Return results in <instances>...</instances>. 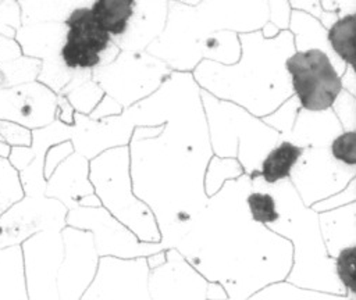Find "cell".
<instances>
[{"label":"cell","mask_w":356,"mask_h":300,"mask_svg":"<svg viewBox=\"0 0 356 300\" xmlns=\"http://www.w3.org/2000/svg\"><path fill=\"white\" fill-rule=\"evenodd\" d=\"M241 57L224 65L202 60L192 71L200 89L220 100L232 101L263 118L292 96L285 61L295 53L293 35L286 29L264 39L260 31L238 33Z\"/></svg>","instance_id":"cell-1"},{"label":"cell","mask_w":356,"mask_h":300,"mask_svg":"<svg viewBox=\"0 0 356 300\" xmlns=\"http://www.w3.org/2000/svg\"><path fill=\"white\" fill-rule=\"evenodd\" d=\"M267 18V0H202L196 6L168 1L165 28L145 51L172 71L192 72L202 61L200 47L209 35L260 31Z\"/></svg>","instance_id":"cell-2"},{"label":"cell","mask_w":356,"mask_h":300,"mask_svg":"<svg viewBox=\"0 0 356 300\" xmlns=\"http://www.w3.org/2000/svg\"><path fill=\"white\" fill-rule=\"evenodd\" d=\"M200 100L213 154L236 158L248 175L259 171L264 156L278 143L280 133L241 106L203 89Z\"/></svg>","instance_id":"cell-3"},{"label":"cell","mask_w":356,"mask_h":300,"mask_svg":"<svg viewBox=\"0 0 356 300\" xmlns=\"http://www.w3.org/2000/svg\"><path fill=\"white\" fill-rule=\"evenodd\" d=\"M171 71L146 51L121 50L111 62L93 68L92 79L125 110L154 93Z\"/></svg>","instance_id":"cell-4"},{"label":"cell","mask_w":356,"mask_h":300,"mask_svg":"<svg viewBox=\"0 0 356 300\" xmlns=\"http://www.w3.org/2000/svg\"><path fill=\"white\" fill-rule=\"evenodd\" d=\"M129 147L107 149L89 160V181L95 194L113 215L118 218L143 219L152 210L132 190Z\"/></svg>","instance_id":"cell-5"},{"label":"cell","mask_w":356,"mask_h":300,"mask_svg":"<svg viewBox=\"0 0 356 300\" xmlns=\"http://www.w3.org/2000/svg\"><path fill=\"white\" fill-rule=\"evenodd\" d=\"M292 94L300 108L323 111L331 108L342 90L341 79L330 58L320 50L295 51L285 61Z\"/></svg>","instance_id":"cell-6"},{"label":"cell","mask_w":356,"mask_h":300,"mask_svg":"<svg viewBox=\"0 0 356 300\" xmlns=\"http://www.w3.org/2000/svg\"><path fill=\"white\" fill-rule=\"evenodd\" d=\"M356 174V167L335 161L328 147H307L293 167L289 181L306 206L342 190Z\"/></svg>","instance_id":"cell-7"},{"label":"cell","mask_w":356,"mask_h":300,"mask_svg":"<svg viewBox=\"0 0 356 300\" xmlns=\"http://www.w3.org/2000/svg\"><path fill=\"white\" fill-rule=\"evenodd\" d=\"M65 31L64 22H35L21 25L14 36L24 56L40 60L36 81L54 93H60L75 72L68 69L60 58Z\"/></svg>","instance_id":"cell-8"},{"label":"cell","mask_w":356,"mask_h":300,"mask_svg":"<svg viewBox=\"0 0 356 300\" xmlns=\"http://www.w3.org/2000/svg\"><path fill=\"white\" fill-rule=\"evenodd\" d=\"M68 208L47 196H24L0 215V249L21 244L42 231H61Z\"/></svg>","instance_id":"cell-9"},{"label":"cell","mask_w":356,"mask_h":300,"mask_svg":"<svg viewBox=\"0 0 356 300\" xmlns=\"http://www.w3.org/2000/svg\"><path fill=\"white\" fill-rule=\"evenodd\" d=\"M65 38L60 50L63 64L71 69H93L100 65L102 53L111 36L97 24L90 7H78L64 19Z\"/></svg>","instance_id":"cell-10"},{"label":"cell","mask_w":356,"mask_h":300,"mask_svg":"<svg viewBox=\"0 0 356 300\" xmlns=\"http://www.w3.org/2000/svg\"><path fill=\"white\" fill-rule=\"evenodd\" d=\"M56 112L57 93L38 81L0 90V119L33 131L51 124Z\"/></svg>","instance_id":"cell-11"},{"label":"cell","mask_w":356,"mask_h":300,"mask_svg":"<svg viewBox=\"0 0 356 300\" xmlns=\"http://www.w3.org/2000/svg\"><path fill=\"white\" fill-rule=\"evenodd\" d=\"M168 14L167 0H135L125 32L111 39L120 50L145 51L164 31Z\"/></svg>","instance_id":"cell-12"},{"label":"cell","mask_w":356,"mask_h":300,"mask_svg":"<svg viewBox=\"0 0 356 300\" xmlns=\"http://www.w3.org/2000/svg\"><path fill=\"white\" fill-rule=\"evenodd\" d=\"M93 193L89 160L75 151L65 157L46 179L44 196L57 199L70 210L81 206L83 199Z\"/></svg>","instance_id":"cell-13"},{"label":"cell","mask_w":356,"mask_h":300,"mask_svg":"<svg viewBox=\"0 0 356 300\" xmlns=\"http://www.w3.org/2000/svg\"><path fill=\"white\" fill-rule=\"evenodd\" d=\"M341 132H343V129L331 108L323 111H307L300 108L291 133L285 140L303 149L328 147L331 140Z\"/></svg>","instance_id":"cell-14"},{"label":"cell","mask_w":356,"mask_h":300,"mask_svg":"<svg viewBox=\"0 0 356 300\" xmlns=\"http://www.w3.org/2000/svg\"><path fill=\"white\" fill-rule=\"evenodd\" d=\"M288 31L293 35L295 51L320 50L330 58L337 74L339 76L342 75L346 64L332 51L327 39V29L316 17L303 11L292 10Z\"/></svg>","instance_id":"cell-15"},{"label":"cell","mask_w":356,"mask_h":300,"mask_svg":"<svg viewBox=\"0 0 356 300\" xmlns=\"http://www.w3.org/2000/svg\"><path fill=\"white\" fill-rule=\"evenodd\" d=\"M40 60L24 56L15 39L0 35V90L36 81Z\"/></svg>","instance_id":"cell-16"},{"label":"cell","mask_w":356,"mask_h":300,"mask_svg":"<svg viewBox=\"0 0 356 300\" xmlns=\"http://www.w3.org/2000/svg\"><path fill=\"white\" fill-rule=\"evenodd\" d=\"M303 150V147L289 140H278V143L270 149L261 160L259 178L267 185L289 179V175L300 158Z\"/></svg>","instance_id":"cell-17"},{"label":"cell","mask_w":356,"mask_h":300,"mask_svg":"<svg viewBox=\"0 0 356 300\" xmlns=\"http://www.w3.org/2000/svg\"><path fill=\"white\" fill-rule=\"evenodd\" d=\"M95 0H17L22 25L35 22H64L78 7H90Z\"/></svg>","instance_id":"cell-18"},{"label":"cell","mask_w":356,"mask_h":300,"mask_svg":"<svg viewBox=\"0 0 356 300\" xmlns=\"http://www.w3.org/2000/svg\"><path fill=\"white\" fill-rule=\"evenodd\" d=\"M60 94L70 101L76 112L89 115L104 96V92L99 83L92 79V69H76Z\"/></svg>","instance_id":"cell-19"},{"label":"cell","mask_w":356,"mask_h":300,"mask_svg":"<svg viewBox=\"0 0 356 300\" xmlns=\"http://www.w3.org/2000/svg\"><path fill=\"white\" fill-rule=\"evenodd\" d=\"M135 0H95L90 6L97 24L111 36H121L134 12Z\"/></svg>","instance_id":"cell-20"},{"label":"cell","mask_w":356,"mask_h":300,"mask_svg":"<svg viewBox=\"0 0 356 300\" xmlns=\"http://www.w3.org/2000/svg\"><path fill=\"white\" fill-rule=\"evenodd\" d=\"M327 39L332 51L346 65L356 68V14L338 18L327 29Z\"/></svg>","instance_id":"cell-21"},{"label":"cell","mask_w":356,"mask_h":300,"mask_svg":"<svg viewBox=\"0 0 356 300\" xmlns=\"http://www.w3.org/2000/svg\"><path fill=\"white\" fill-rule=\"evenodd\" d=\"M202 60L231 65L241 57V43L234 31H217L209 35L200 47Z\"/></svg>","instance_id":"cell-22"},{"label":"cell","mask_w":356,"mask_h":300,"mask_svg":"<svg viewBox=\"0 0 356 300\" xmlns=\"http://www.w3.org/2000/svg\"><path fill=\"white\" fill-rule=\"evenodd\" d=\"M245 174L239 161L234 157H218L213 154L206 165L203 188L207 197L217 193L227 181L236 179Z\"/></svg>","instance_id":"cell-23"},{"label":"cell","mask_w":356,"mask_h":300,"mask_svg":"<svg viewBox=\"0 0 356 300\" xmlns=\"http://www.w3.org/2000/svg\"><path fill=\"white\" fill-rule=\"evenodd\" d=\"M250 218L261 225H270L281 218L274 196L266 190H250L245 197Z\"/></svg>","instance_id":"cell-24"},{"label":"cell","mask_w":356,"mask_h":300,"mask_svg":"<svg viewBox=\"0 0 356 300\" xmlns=\"http://www.w3.org/2000/svg\"><path fill=\"white\" fill-rule=\"evenodd\" d=\"M24 196L18 171L10 164L8 158L0 157V215Z\"/></svg>","instance_id":"cell-25"},{"label":"cell","mask_w":356,"mask_h":300,"mask_svg":"<svg viewBox=\"0 0 356 300\" xmlns=\"http://www.w3.org/2000/svg\"><path fill=\"white\" fill-rule=\"evenodd\" d=\"M299 110V101L292 94L284 103H281L273 112L263 117L261 121L280 133V140H285L286 136L291 133Z\"/></svg>","instance_id":"cell-26"},{"label":"cell","mask_w":356,"mask_h":300,"mask_svg":"<svg viewBox=\"0 0 356 300\" xmlns=\"http://www.w3.org/2000/svg\"><path fill=\"white\" fill-rule=\"evenodd\" d=\"M328 151L331 157L348 167H356V131H343L335 136Z\"/></svg>","instance_id":"cell-27"},{"label":"cell","mask_w":356,"mask_h":300,"mask_svg":"<svg viewBox=\"0 0 356 300\" xmlns=\"http://www.w3.org/2000/svg\"><path fill=\"white\" fill-rule=\"evenodd\" d=\"M339 281L353 294L356 290V246L350 244L339 251L335 260Z\"/></svg>","instance_id":"cell-28"},{"label":"cell","mask_w":356,"mask_h":300,"mask_svg":"<svg viewBox=\"0 0 356 300\" xmlns=\"http://www.w3.org/2000/svg\"><path fill=\"white\" fill-rule=\"evenodd\" d=\"M355 107H356V96L342 89L337 96L335 101L332 103L331 110L334 111L343 131H356Z\"/></svg>","instance_id":"cell-29"},{"label":"cell","mask_w":356,"mask_h":300,"mask_svg":"<svg viewBox=\"0 0 356 300\" xmlns=\"http://www.w3.org/2000/svg\"><path fill=\"white\" fill-rule=\"evenodd\" d=\"M21 25V8L17 0L0 1V35L14 39Z\"/></svg>","instance_id":"cell-30"},{"label":"cell","mask_w":356,"mask_h":300,"mask_svg":"<svg viewBox=\"0 0 356 300\" xmlns=\"http://www.w3.org/2000/svg\"><path fill=\"white\" fill-rule=\"evenodd\" d=\"M0 138L8 143L11 147L14 146H31L32 143V131L28 128L18 125L11 121L0 119Z\"/></svg>","instance_id":"cell-31"},{"label":"cell","mask_w":356,"mask_h":300,"mask_svg":"<svg viewBox=\"0 0 356 300\" xmlns=\"http://www.w3.org/2000/svg\"><path fill=\"white\" fill-rule=\"evenodd\" d=\"M71 153H74V146L71 140H64L61 143L53 144L51 147L47 149L46 156H44V164H43V175L44 179H47L51 172L56 169V167Z\"/></svg>","instance_id":"cell-32"},{"label":"cell","mask_w":356,"mask_h":300,"mask_svg":"<svg viewBox=\"0 0 356 300\" xmlns=\"http://www.w3.org/2000/svg\"><path fill=\"white\" fill-rule=\"evenodd\" d=\"M267 21L277 26L280 31H286L292 11L288 0H267Z\"/></svg>","instance_id":"cell-33"},{"label":"cell","mask_w":356,"mask_h":300,"mask_svg":"<svg viewBox=\"0 0 356 300\" xmlns=\"http://www.w3.org/2000/svg\"><path fill=\"white\" fill-rule=\"evenodd\" d=\"M122 111H124L122 106L104 93L102 100L97 103V106L90 111V114L88 117L90 119L99 121V119H103V118H107V117L120 115Z\"/></svg>","instance_id":"cell-34"},{"label":"cell","mask_w":356,"mask_h":300,"mask_svg":"<svg viewBox=\"0 0 356 300\" xmlns=\"http://www.w3.org/2000/svg\"><path fill=\"white\" fill-rule=\"evenodd\" d=\"M323 11L335 12L339 18L356 14V0H320Z\"/></svg>","instance_id":"cell-35"},{"label":"cell","mask_w":356,"mask_h":300,"mask_svg":"<svg viewBox=\"0 0 356 300\" xmlns=\"http://www.w3.org/2000/svg\"><path fill=\"white\" fill-rule=\"evenodd\" d=\"M291 10H298L316 17L318 21L323 18L324 11L320 6V0H288Z\"/></svg>","instance_id":"cell-36"},{"label":"cell","mask_w":356,"mask_h":300,"mask_svg":"<svg viewBox=\"0 0 356 300\" xmlns=\"http://www.w3.org/2000/svg\"><path fill=\"white\" fill-rule=\"evenodd\" d=\"M74 114L75 110L72 108V106L70 104V101L63 96V94H57V112H56V119H58L60 122L72 126L74 125Z\"/></svg>","instance_id":"cell-37"},{"label":"cell","mask_w":356,"mask_h":300,"mask_svg":"<svg viewBox=\"0 0 356 300\" xmlns=\"http://www.w3.org/2000/svg\"><path fill=\"white\" fill-rule=\"evenodd\" d=\"M341 86L343 90L356 96V69L352 65H346L345 71L339 76Z\"/></svg>","instance_id":"cell-38"},{"label":"cell","mask_w":356,"mask_h":300,"mask_svg":"<svg viewBox=\"0 0 356 300\" xmlns=\"http://www.w3.org/2000/svg\"><path fill=\"white\" fill-rule=\"evenodd\" d=\"M11 151V146L8 143H6L1 138H0V157L3 158H8Z\"/></svg>","instance_id":"cell-39"},{"label":"cell","mask_w":356,"mask_h":300,"mask_svg":"<svg viewBox=\"0 0 356 300\" xmlns=\"http://www.w3.org/2000/svg\"><path fill=\"white\" fill-rule=\"evenodd\" d=\"M167 1H175V3H181V4H186V6H196L202 0H167Z\"/></svg>","instance_id":"cell-40"},{"label":"cell","mask_w":356,"mask_h":300,"mask_svg":"<svg viewBox=\"0 0 356 300\" xmlns=\"http://www.w3.org/2000/svg\"><path fill=\"white\" fill-rule=\"evenodd\" d=\"M0 1H3V0H0Z\"/></svg>","instance_id":"cell-41"}]
</instances>
